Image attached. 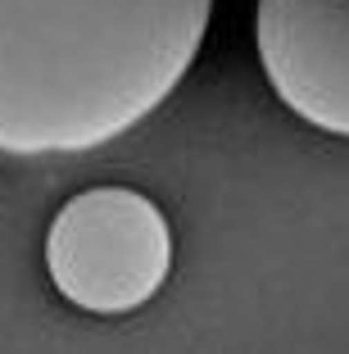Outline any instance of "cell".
<instances>
[{"label": "cell", "mask_w": 349, "mask_h": 354, "mask_svg": "<svg viewBox=\"0 0 349 354\" xmlns=\"http://www.w3.org/2000/svg\"><path fill=\"white\" fill-rule=\"evenodd\" d=\"M214 0H0V150L73 155L150 118L205 46Z\"/></svg>", "instance_id": "cell-1"}, {"label": "cell", "mask_w": 349, "mask_h": 354, "mask_svg": "<svg viewBox=\"0 0 349 354\" xmlns=\"http://www.w3.org/2000/svg\"><path fill=\"white\" fill-rule=\"evenodd\" d=\"M46 268L55 291L86 313H132L173 272V227L132 187H91L50 218Z\"/></svg>", "instance_id": "cell-2"}, {"label": "cell", "mask_w": 349, "mask_h": 354, "mask_svg": "<svg viewBox=\"0 0 349 354\" xmlns=\"http://www.w3.org/2000/svg\"><path fill=\"white\" fill-rule=\"evenodd\" d=\"M254 46L290 114L349 136V0H258Z\"/></svg>", "instance_id": "cell-3"}]
</instances>
